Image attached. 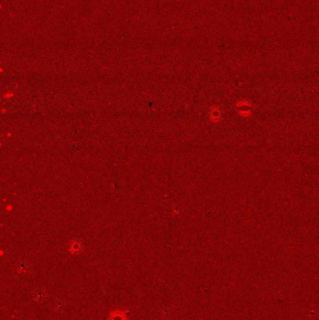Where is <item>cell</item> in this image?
Instances as JSON below:
<instances>
[{"label":"cell","mask_w":319,"mask_h":320,"mask_svg":"<svg viewBox=\"0 0 319 320\" xmlns=\"http://www.w3.org/2000/svg\"><path fill=\"white\" fill-rule=\"evenodd\" d=\"M70 250L72 251V252L79 253L80 251L82 250V244H81V242L79 241H73V242H70Z\"/></svg>","instance_id":"6da1fadb"},{"label":"cell","mask_w":319,"mask_h":320,"mask_svg":"<svg viewBox=\"0 0 319 320\" xmlns=\"http://www.w3.org/2000/svg\"><path fill=\"white\" fill-rule=\"evenodd\" d=\"M28 267H27V264L26 262H21L19 264H17V270H20V271H25V270H27Z\"/></svg>","instance_id":"7a4b0ae2"},{"label":"cell","mask_w":319,"mask_h":320,"mask_svg":"<svg viewBox=\"0 0 319 320\" xmlns=\"http://www.w3.org/2000/svg\"><path fill=\"white\" fill-rule=\"evenodd\" d=\"M112 320H125V317L122 314H114L112 316Z\"/></svg>","instance_id":"3957f363"}]
</instances>
